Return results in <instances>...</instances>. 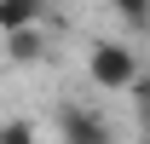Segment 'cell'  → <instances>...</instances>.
<instances>
[{"instance_id":"8992f818","label":"cell","mask_w":150,"mask_h":144,"mask_svg":"<svg viewBox=\"0 0 150 144\" xmlns=\"http://www.w3.org/2000/svg\"><path fill=\"white\" fill-rule=\"evenodd\" d=\"M6 40H12V52H18V58H35V46H40L35 29H29V35H6Z\"/></svg>"},{"instance_id":"6da1fadb","label":"cell","mask_w":150,"mask_h":144,"mask_svg":"<svg viewBox=\"0 0 150 144\" xmlns=\"http://www.w3.org/2000/svg\"><path fill=\"white\" fill-rule=\"evenodd\" d=\"M133 52L127 46H115V40H98L93 46V81L98 87H133Z\"/></svg>"},{"instance_id":"7a4b0ae2","label":"cell","mask_w":150,"mask_h":144,"mask_svg":"<svg viewBox=\"0 0 150 144\" xmlns=\"http://www.w3.org/2000/svg\"><path fill=\"white\" fill-rule=\"evenodd\" d=\"M46 18V0H0V29L6 35H29Z\"/></svg>"},{"instance_id":"277c9868","label":"cell","mask_w":150,"mask_h":144,"mask_svg":"<svg viewBox=\"0 0 150 144\" xmlns=\"http://www.w3.org/2000/svg\"><path fill=\"white\" fill-rule=\"evenodd\" d=\"M110 6H115L127 23H150V0H110Z\"/></svg>"},{"instance_id":"3957f363","label":"cell","mask_w":150,"mask_h":144,"mask_svg":"<svg viewBox=\"0 0 150 144\" xmlns=\"http://www.w3.org/2000/svg\"><path fill=\"white\" fill-rule=\"evenodd\" d=\"M58 121H64V138H69V144H104V133H98V121L87 115V109H75V104H69Z\"/></svg>"},{"instance_id":"5b68a950","label":"cell","mask_w":150,"mask_h":144,"mask_svg":"<svg viewBox=\"0 0 150 144\" xmlns=\"http://www.w3.org/2000/svg\"><path fill=\"white\" fill-rule=\"evenodd\" d=\"M0 144H35V127L29 121H6L0 127Z\"/></svg>"}]
</instances>
